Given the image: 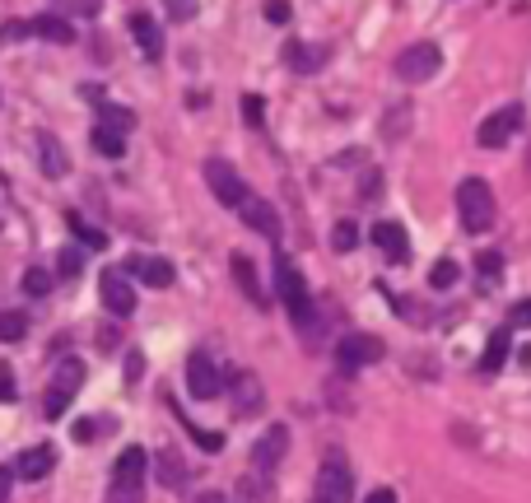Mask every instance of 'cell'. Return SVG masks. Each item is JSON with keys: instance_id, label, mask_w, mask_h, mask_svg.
Listing matches in <instances>:
<instances>
[{"instance_id": "cell-1", "label": "cell", "mask_w": 531, "mask_h": 503, "mask_svg": "<svg viewBox=\"0 0 531 503\" xmlns=\"http://www.w3.org/2000/svg\"><path fill=\"white\" fill-rule=\"evenodd\" d=\"M275 299L285 303L289 322L303 331V336H313L317 331V313H313V299H308V285H303V271L294 266V257L285 252H275Z\"/></svg>"}, {"instance_id": "cell-2", "label": "cell", "mask_w": 531, "mask_h": 503, "mask_svg": "<svg viewBox=\"0 0 531 503\" xmlns=\"http://www.w3.org/2000/svg\"><path fill=\"white\" fill-rule=\"evenodd\" d=\"M145 476H150L145 448H122V457L112 462L108 503H145Z\"/></svg>"}, {"instance_id": "cell-3", "label": "cell", "mask_w": 531, "mask_h": 503, "mask_svg": "<svg viewBox=\"0 0 531 503\" xmlns=\"http://www.w3.org/2000/svg\"><path fill=\"white\" fill-rule=\"evenodd\" d=\"M457 219H462V233H490L494 191L485 177H466L462 187H457Z\"/></svg>"}, {"instance_id": "cell-4", "label": "cell", "mask_w": 531, "mask_h": 503, "mask_svg": "<svg viewBox=\"0 0 531 503\" xmlns=\"http://www.w3.org/2000/svg\"><path fill=\"white\" fill-rule=\"evenodd\" d=\"M80 387H84V359H61L52 373V387L42 396V415H47V420H61L70 410V401L80 396Z\"/></svg>"}, {"instance_id": "cell-5", "label": "cell", "mask_w": 531, "mask_h": 503, "mask_svg": "<svg viewBox=\"0 0 531 503\" xmlns=\"http://www.w3.org/2000/svg\"><path fill=\"white\" fill-rule=\"evenodd\" d=\"M438 66H443V52H438V42H410V47H401L392 61L396 80L401 84H424L434 80Z\"/></svg>"}, {"instance_id": "cell-6", "label": "cell", "mask_w": 531, "mask_h": 503, "mask_svg": "<svg viewBox=\"0 0 531 503\" xmlns=\"http://www.w3.org/2000/svg\"><path fill=\"white\" fill-rule=\"evenodd\" d=\"M354 499V466L341 452H327L317 466V499L313 503H350Z\"/></svg>"}, {"instance_id": "cell-7", "label": "cell", "mask_w": 531, "mask_h": 503, "mask_svg": "<svg viewBox=\"0 0 531 503\" xmlns=\"http://www.w3.org/2000/svg\"><path fill=\"white\" fill-rule=\"evenodd\" d=\"M205 187L224 210H238L247 201V182L238 177V168L229 159H205Z\"/></svg>"}, {"instance_id": "cell-8", "label": "cell", "mask_w": 531, "mask_h": 503, "mask_svg": "<svg viewBox=\"0 0 531 503\" xmlns=\"http://www.w3.org/2000/svg\"><path fill=\"white\" fill-rule=\"evenodd\" d=\"M522 117H527V108L522 103H508V108H499V112H490L485 122H480V131H476V140L485 145V150H504L508 140L522 131Z\"/></svg>"}, {"instance_id": "cell-9", "label": "cell", "mask_w": 531, "mask_h": 503, "mask_svg": "<svg viewBox=\"0 0 531 503\" xmlns=\"http://www.w3.org/2000/svg\"><path fill=\"white\" fill-rule=\"evenodd\" d=\"M378 359H382V340L368 336V331H350V336H341V345H336L341 373H359V368L378 364Z\"/></svg>"}, {"instance_id": "cell-10", "label": "cell", "mask_w": 531, "mask_h": 503, "mask_svg": "<svg viewBox=\"0 0 531 503\" xmlns=\"http://www.w3.org/2000/svg\"><path fill=\"white\" fill-rule=\"evenodd\" d=\"M187 392L196 396V401H215L219 392H224V378H219L215 359L205 350H191L187 354Z\"/></svg>"}, {"instance_id": "cell-11", "label": "cell", "mask_w": 531, "mask_h": 503, "mask_svg": "<svg viewBox=\"0 0 531 503\" xmlns=\"http://www.w3.org/2000/svg\"><path fill=\"white\" fill-rule=\"evenodd\" d=\"M98 299L108 308L112 317H131L136 313V285H131V275L126 271H103L98 280Z\"/></svg>"}, {"instance_id": "cell-12", "label": "cell", "mask_w": 531, "mask_h": 503, "mask_svg": "<svg viewBox=\"0 0 531 503\" xmlns=\"http://www.w3.org/2000/svg\"><path fill=\"white\" fill-rule=\"evenodd\" d=\"M229 401H233V415H238V420H252V415H261V406H266V387H261L257 373H233Z\"/></svg>"}, {"instance_id": "cell-13", "label": "cell", "mask_w": 531, "mask_h": 503, "mask_svg": "<svg viewBox=\"0 0 531 503\" xmlns=\"http://www.w3.org/2000/svg\"><path fill=\"white\" fill-rule=\"evenodd\" d=\"M136 285H150V289H168L177 280V271H173V261L168 257H145V252H136V257H126V266H122Z\"/></svg>"}, {"instance_id": "cell-14", "label": "cell", "mask_w": 531, "mask_h": 503, "mask_svg": "<svg viewBox=\"0 0 531 503\" xmlns=\"http://www.w3.org/2000/svg\"><path fill=\"white\" fill-rule=\"evenodd\" d=\"M285 452H289V429L285 424H271V429L252 443V466H257L261 476H271L275 466L285 462Z\"/></svg>"}, {"instance_id": "cell-15", "label": "cell", "mask_w": 531, "mask_h": 503, "mask_svg": "<svg viewBox=\"0 0 531 503\" xmlns=\"http://www.w3.org/2000/svg\"><path fill=\"white\" fill-rule=\"evenodd\" d=\"M238 215H243V224L252 233H261V238H280V215H275V205L266 201V196H252V191H247V201L238 205Z\"/></svg>"}, {"instance_id": "cell-16", "label": "cell", "mask_w": 531, "mask_h": 503, "mask_svg": "<svg viewBox=\"0 0 531 503\" xmlns=\"http://www.w3.org/2000/svg\"><path fill=\"white\" fill-rule=\"evenodd\" d=\"M368 238H373V247H378V252H382L387 261H396V266H401V261H410V238H406V224H396V219H378Z\"/></svg>"}, {"instance_id": "cell-17", "label": "cell", "mask_w": 531, "mask_h": 503, "mask_svg": "<svg viewBox=\"0 0 531 503\" xmlns=\"http://www.w3.org/2000/svg\"><path fill=\"white\" fill-rule=\"evenodd\" d=\"M56 471V448L52 443H38V448H24L19 452V462H14V476L28 480V485H38Z\"/></svg>"}, {"instance_id": "cell-18", "label": "cell", "mask_w": 531, "mask_h": 503, "mask_svg": "<svg viewBox=\"0 0 531 503\" xmlns=\"http://www.w3.org/2000/svg\"><path fill=\"white\" fill-rule=\"evenodd\" d=\"M229 271H233V285H238V289L247 294V303L266 308V289H261V280H257V266H252V257L233 252V257H229Z\"/></svg>"}, {"instance_id": "cell-19", "label": "cell", "mask_w": 531, "mask_h": 503, "mask_svg": "<svg viewBox=\"0 0 531 503\" xmlns=\"http://www.w3.org/2000/svg\"><path fill=\"white\" fill-rule=\"evenodd\" d=\"M131 33H136V47L145 61H159V56H164V28L154 24L150 14H131Z\"/></svg>"}, {"instance_id": "cell-20", "label": "cell", "mask_w": 531, "mask_h": 503, "mask_svg": "<svg viewBox=\"0 0 531 503\" xmlns=\"http://www.w3.org/2000/svg\"><path fill=\"white\" fill-rule=\"evenodd\" d=\"M285 66L299 70V75H313V70L327 66V52L313 42H285Z\"/></svg>"}, {"instance_id": "cell-21", "label": "cell", "mask_w": 531, "mask_h": 503, "mask_svg": "<svg viewBox=\"0 0 531 503\" xmlns=\"http://www.w3.org/2000/svg\"><path fill=\"white\" fill-rule=\"evenodd\" d=\"M38 164H42V173L47 177H66V168H70V159H66V145L52 136V131H38Z\"/></svg>"}, {"instance_id": "cell-22", "label": "cell", "mask_w": 531, "mask_h": 503, "mask_svg": "<svg viewBox=\"0 0 531 503\" xmlns=\"http://www.w3.org/2000/svg\"><path fill=\"white\" fill-rule=\"evenodd\" d=\"M28 33H33V38H47V42H61V47L75 42V24H70L66 14H38V19L28 24Z\"/></svg>"}, {"instance_id": "cell-23", "label": "cell", "mask_w": 531, "mask_h": 503, "mask_svg": "<svg viewBox=\"0 0 531 503\" xmlns=\"http://www.w3.org/2000/svg\"><path fill=\"white\" fill-rule=\"evenodd\" d=\"M508 354H513V336H508V331H494V336L485 340V354H480V373L494 378V373L508 364Z\"/></svg>"}, {"instance_id": "cell-24", "label": "cell", "mask_w": 531, "mask_h": 503, "mask_svg": "<svg viewBox=\"0 0 531 503\" xmlns=\"http://www.w3.org/2000/svg\"><path fill=\"white\" fill-rule=\"evenodd\" d=\"M476 271H480V294H490V289L504 280V252L485 247V252L476 257Z\"/></svg>"}, {"instance_id": "cell-25", "label": "cell", "mask_w": 531, "mask_h": 503, "mask_svg": "<svg viewBox=\"0 0 531 503\" xmlns=\"http://www.w3.org/2000/svg\"><path fill=\"white\" fill-rule=\"evenodd\" d=\"M94 150L103 154V159H122V154H126V136L98 122V126H94Z\"/></svg>"}, {"instance_id": "cell-26", "label": "cell", "mask_w": 531, "mask_h": 503, "mask_svg": "<svg viewBox=\"0 0 531 503\" xmlns=\"http://www.w3.org/2000/svg\"><path fill=\"white\" fill-rule=\"evenodd\" d=\"M66 224H70V233H75V238H80L84 247H108V233H103V229H94V224H89L84 215H75V210L66 215Z\"/></svg>"}, {"instance_id": "cell-27", "label": "cell", "mask_w": 531, "mask_h": 503, "mask_svg": "<svg viewBox=\"0 0 531 503\" xmlns=\"http://www.w3.org/2000/svg\"><path fill=\"white\" fill-rule=\"evenodd\" d=\"M154 466H159V480H164V485H187V466L177 462V452H159V457H154Z\"/></svg>"}, {"instance_id": "cell-28", "label": "cell", "mask_w": 531, "mask_h": 503, "mask_svg": "<svg viewBox=\"0 0 531 503\" xmlns=\"http://www.w3.org/2000/svg\"><path fill=\"white\" fill-rule=\"evenodd\" d=\"M28 336V313L24 308H10V313H0V340H24Z\"/></svg>"}, {"instance_id": "cell-29", "label": "cell", "mask_w": 531, "mask_h": 503, "mask_svg": "<svg viewBox=\"0 0 531 503\" xmlns=\"http://www.w3.org/2000/svg\"><path fill=\"white\" fill-rule=\"evenodd\" d=\"M457 280H462V266H457L452 257H438L434 271H429V285H434V289H452Z\"/></svg>"}, {"instance_id": "cell-30", "label": "cell", "mask_w": 531, "mask_h": 503, "mask_svg": "<svg viewBox=\"0 0 531 503\" xmlns=\"http://www.w3.org/2000/svg\"><path fill=\"white\" fill-rule=\"evenodd\" d=\"M19 289H24L28 299H42V294H52V275L42 271V266H28L24 280H19Z\"/></svg>"}, {"instance_id": "cell-31", "label": "cell", "mask_w": 531, "mask_h": 503, "mask_svg": "<svg viewBox=\"0 0 531 503\" xmlns=\"http://www.w3.org/2000/svg\"><path fill=\"white\" fill-rule=\"evenodd\" d=\"M331 247H336V252H354V247H359V224H354V219H336Z\"/></svg>"}, {"instance_id": "cell-32", "label": "cell", "mask_w": 531, "mask_h": 503, "mask_svg": "<svg viewBox=\"0 0 531 503\" xmlns=\"http://www.w3.org/2000/svg\"><path fill=\"white\" fill-rule=\"evenodd\" d=\"M80 271H84V252L61 247V257H56V275H61V280H80Z\"/></svg>"}, {"instance_id": "cell-33", "label": "cell", "mask_w": 531, "mask_h": 503, "mask_svg": "<svg viewBox=\"0 0 531 503\" xmlns=\"http://www.w3.org/2000/svg\"><path fill=\"white\" fill-rule=\"evenodd\" d=\"M103 126H112V131H131V126H136V112L131 108H112V103H103Z\"/></svg>"}, {"instance_id": "cell-34", "label": "cell", "mask_w": 531, "mask_h": 503, "mask_svg": "<svg viewBox=\"0 0 531 503\" xmlns=\"http://www.w3.org/2000/svg\"><path fill=\"white\" fill-rule=\"evenodd\" d=\"M103 429L112 434V420H103V415H89V420L75 424V438H80V443H94V438L103 434Z\"/></svg>"}, {"instance_id": "cell-35", "label": "cell", "mask_w": 531, "mask_h": 503, "mask_svg": "<svg viewBox=\"0 0 531 503\" xmlns=\"http://www.w3.org/2000/svg\"><path fill=\"white\" fill-rule=\"evenodd\" d=\"M66 14H80V19H98L103 14V0H56Z\"/></svg>"}, {"instance_id": "cell-36", "label": "cell", "mask_w": 531, "mask_h": 503, "mask_svg": "<svg viewBox=\"0 0 531 503\" xmlns=\"http://www.w3.org/2000/svg\"><path fill=\"white\" fill-rule=\"evenodd\" d=\"M168 19H177V24H187V19H196V10H201V0H164Z\"/></svg>"}, {"instance_id": "cell-37", "label": "cell", "mask_w": 531, "mask_h": 503, "mask_svg": "<svg viewBox=\"0 0 531 503\" xmlns=\"http://www.w3.org/2000/svg\"><path fill=\"white\" fill-rule=\"evenodd\" d=\"M10 401H19V387H14V368L0 359V406H10Z\"/></svg>"}, {"instance_id": "cell-38", "label": "cell", "mask_w": 531, "mask_h": 503, "mask_svg": "<svg viewBox=\"0 0 531 503\" xmlns=\"http://www.w3.org/2000/svg\"><path fill=\"white\" fill-rule=\"evenodd\" d=\"M289 19H294L289 0H266V24H289Z\"/></svg>"}, {"instance_id": "cell-39", "label": "cell", "mask_w": 531, "mask_h": 503, "mask_svg": "<svg viewBox=\"0 0 531 503\" xmlns=\"http://www.w3.org/2000/svg\"><path fill=\"white\" fill-rule=\"evenodd\" d=\"M182 424H187V434L196 438V443H201L205 452H219V448H224V438H219V434H205V429H196V424H191V420H182Z\"/></svg>"}, {"instance_id": "cell-40", "label": "cell", "mask_w": 531, "mask_h": 503, "mask_svg": "<svg viewBox=\"0 0 531 503\" xmlns=\"http://www.w3.org/2000/svg\"><path fill=\"white\" fill-rule=\"evenodd\" d=\"M243 112H247V126H261V117H266V103H261L257 94L243 98Z\"/></svg>"}, {"instance_id": "cell-41", "label": "cell", "mask_w": 531, "mask_h": 503, "mask_svg": "<svg viewBox=\"0 0 531 503\" xmlns=\"http://www.w3.org/2000/svg\"><path fill=\"white\" fill-rule=\"evenodd\" d=\"M513 327H531V299L513 303Z\"/></svg>"}, {"instance_id": "cell-42", "label": "cell", "mask_w": 531, "mask_h": 503, "mask_svg": "<svg viewBox=\"0 0 531 503\" xmlns=\"http://www.w3.org/2000/svg\"><path fill=\"white\" fill-rule=\"evenodd\" d=\"M364 503H396V490H387V485H378V490H368Z\"/></svg>"}, {"instance_id": "cell-43", "label": "cell", "mask_w": 531, "mask_h": 503, "mask_svg": "<svg viewBox=\"0 0 531 503\" xmlns=\"http://www.w3.org/2000/svg\"><path fill=\"white\" fill-rule=\"evenodd\" d=\"M140 368H145V359H140V354H131V359H126V382H136Z\"/></svg>"}, {"instance_id": "cell-44", "label": "cell", "mask_w": 531, "mask_h": 503, "mask_svg": "<svg viewBox=\"0 0 531 503\" xmlns=\"http://www.w3.org/2000/svg\"><path fill=\"white\" fill-rule=\"evenodd\" d=\"M10 480H14V471L10 466H0V503H5V494H10Z\"/></svg>"}, {"instance_id": "cell-45", "label": "cell", "mask_w": 531, "mask_h": 503, "mask_svg": "<svg viewBox=\"0 0 531 503\" xmlns=\"http://www.w3.org/2000/svg\"><path fill=\"white\" fill-rule=\"evenodd\" d=\"M201 503H224V494H205V499Z\"/></svg>"}]
</instances>
